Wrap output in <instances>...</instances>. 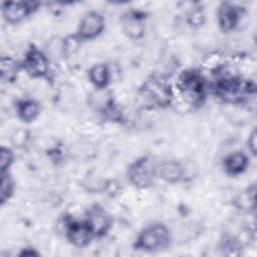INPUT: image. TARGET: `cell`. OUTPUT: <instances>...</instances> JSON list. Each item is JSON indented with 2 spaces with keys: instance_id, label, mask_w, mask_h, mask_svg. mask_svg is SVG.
<instances>
[{
  "instance_id": "obj_19",
  "label": "cell",
  "mask_w": 257,
  "mask_h": 257,
  "mask_svg": "<svg viewBox=\"0 0 257 257\" xmlns=\"http://www.w3.org/2000/svg\"><path fill=\"white\" fill-rule=\"evenodd\" d=\"M14 162V153L11 149L1 147L0 150V171L1 173L8 172V169Z\"/></svg>"
},
{
  "instance_id": "obj_9",
  "label": "cell",
  "mask_w": 257,
  "mask_h": 257,
  "mask_svg": "<svg viewBox=\"0 0 257 257\" xmlns=\"http://www.w3.org/2000/svg\"><path fill=\"white\" fill-rule=\"evenodd\" d=\"M65 230L68 241L79 248L87 246L94 237L93 232L85 220H70L66 223Z\"/></svg>"
},
{
  "instance_id": "obj_4",
  "label": "cell",
  "mask_w": 257,
  "mask_h": 257,
  "mask_svg": "<svg viewBox=\"0 0 257 257\" xmlns=\"http://www.w3.org/2000/svg\"><path fill=\"white\" fill-rule=\"evenodd\" d=\"M180 90L193 101H200L206 94V81L203 75L194 69L185 70L179 76Z\"/></svg>"
},
{
  "instance_id": "obj_1",
  "label": "cell",
  "mask_w": 257,
  "mask_h": 257,
  "mask_svg": "<svg viewBox=\"0 0 257 257\" xmlns=\"http://www.w3.org/2000/svg\"><path fill=\"white\" fill-rule=\"evenodd\" d=\"M170 231L162 223H154L144 228L136 240V248L146 251L165 249L170 243Z\"/></svg>"
},
{
  "instance_id": "obj_22",
  "label": "cell",
  "mask_w": 257,
  "mask_h": 257,
  "mask_svg": "<svg viewBox=\"0 0 257 257\" xmlns=\"http://www.w3.org/2000/svg\"><path fill=\"white\" fill-rule=\"evenodd\" d=\"M28 139V135L26 131L19 130L15 132L12 136V143L16 147H20L26 143V140Z\"/></svg>"
},
{
  "instance_id": "obj_13",
  "label": "cell",
  "mask_w": 257,
  "mask_h": 257,
  "mask_svg": "<svg viewBox=\"0 0 257 257\" xmlns=\"http://www.w3.org/2000/svg\"><path fill=\"white\" fill-rule=\"evenodd\" d=\"M249 165V158L243 152H233L225 157L223 166L225 171L231 176H238L246 171Z\"/></svg>"
},
{
  "instance_id": "obj_23",
  "label": "cell",
  "mask_w": 257,
  "mask_h": 257,
  "mask_svg": "<svg viewBox=\"0 0 257 257\" xmlns=\"http://www.w3.org/2000/svg\"><path fill=\"white\" fill-rule=\"evenodd\" d=\"M256 144H257V134H256V131L253 130V132L251 133L248 139V149L250 150L253 156L256 155V146H257Z\"/></svg>"
},
{
  "instance_id": "obj_6",
  "label": "cell",
  "mask_w": 257,
  "mask_h": 257,
  "mask_svg": "<svg viewBox=\"0 0 257 257\" xmlns=\"http://www.w3.org/2000/svg\"><path fill=\"white\" fill-rule=\"evenodd\" d=\"M105 26V20L98 11L85 13L79 21L76 35L80 40H91L99 36Z\"/></svg>"
},
{
  "instance_id": "obj_20",
  "label": "cell",
  "mask_w": 257,
  "mask_h": 257,
  "mask_svg": "<svg viewBox=\"0 0 257 257\" xmlns=\"http://www.w3.org/2000/svg\"><path fill=\"white\" fill-rule=\"evenodd\" d=\"M187 20H188V23L191 26L198 27V26L203 25V23L205 21V14H204L203 10L200 7H194L188 13Z\"/></svg>"
},
{
  "instance_id": "obj_2",
  "label": "cell",
  "mask_w": 257,
  "mask_h": 257,
  "mask_svg": "<svg viewBox=\"0 0 257 257\" xmlns=\"http://www.w3.org/2000/svg\"><path fill=\"white\" fill-rule=\"evenodd\" d=\"M215 94L226 102H239L249 93V83L240 77L226 75L218 78L213 85Z\"/></svg>"
},
{
  "instance_id": "obj_12",
  "label": "cell",
  "mask_w": 257,
  "mask_h": 257,
  "mask_svg": "<svg viewBox=\"0 0 257 257\" xmlns=\"http://www.w3.org/2000/svg\"><path fill=\"white\" fill-rule=\"evenodd\" d=\"M144 18L145 17L143 15L136 11L126 13V15L122 17L121 22L123 31L128 37L133 39H139L143 37L145 33Z\"/></svg>"
},
{
  "instance_id": "obj_5",
  "label": "cell",
  "mask_w": 257,
  "mask_h": 257,
  "mask_svg": "<svg viewBox=\"0 0 257 257\" xmlns=\"http://www.w3.org/2000/svg\"><path fill=\"white\" fill-rule=\"evenodd\" d=\"M20 66L33 78L45 77L49 72L48 58L38 48H30L26 52Z\"/></svg>"
},
{
  "instance_id": "obj_10",
  "label": "cell",
  "mask_w": 257,
  "mask_h": 257,
  "mask_svg": "<svg viewBox=\"0 0 257 257\" xmlns=\"http://www.w3.org/2000/svg\"><path fill=\"white\" fill-rule=\"evenodd\" d=\"M145 93L149 98L158 105H167L172 98V91L170 86L159 78L148 80L145 84Z\"/></svg>"
},
{
  "instance_id": "obj_21",
  "label": "cell",
  "mask_w": 257,
  "mask_h": 257,
  "mask_svg": "<svg viewBox=\"0 0 257 257\" xmlns=\"http://www.w3.org/2000/svg\"><path fill=\"white\" fill-rule=\"evenodd\" d=\"M79 44H80V39L76 34L73 36H69L64 41V50L68 53L74 52L75 50H77Z\"/></svg>"
},
{
  "instance_id": "obj_7",
  "label": "cell",
  "mask_w": 257,
  "mask_h": 257,
  "mask_svg": "<svg viewBox=\"0 0 257 257\" xmlns=\"http://www.w3.org/2000/svg\"><path fill=\"white\" fill-rule=\"evenodd\" d=\"M39 3L32 1L3 2L1 13L3 19L9 24H17L37 10Z\"/></svg>"
},
{
  "instance_id": "obj_11",
  "label": "cell",
  "mask_w": 257,
  "mask_h": 257,
  "mask_svg": "<svg viewBox=\"0 0 257 257\" xmlns=\"http://www.w3.org/2000/svg\"><path fill=\"white\" fill-rule=\"evenodd\" d=\"M85 221L89 225L94 236L104 235L110 227V217L98 206H94L88 210Z\"/></svg>"
},
{
  "instance_id": "obj_18",
  "label": "cell",
  "mask_w": 257,
  "mask_h": 257,
  "mask_svg": "<svg viewBox=\"0 0 257 257\" xmlns=\"http://www.w3.org/2000/svg\"><path fill=\"white\" fill-rule=\"evenodd\" d=\"M18 65L15 63L11 58L3 56L1 58V64H0V72H1V78L3 80L7 79L10 80L14 77L16 70H18Z\"/></svg>"
},
{
  "instance_id": "obj_14",
  "label": "cell",
  "mask_w": 257,
  "mask_h": 257,
  "mask_svg": "<svg viewBox=\"0 0 257 257\" xmlns=\"http://www.w3.org/2000/svg\"><path fill=\"white\" fill-rule=\"evenodd\" d=\"M184 173L185 171L182 164L175 160L165 161L158 167V174L160 178L172 184L181 181Z\"/></svg>"
},
{
  "instance_id": "obj_16",
  "label": "cell",
  "mask_w": 257,
  "mask_h": 257,
  "mask_svg": "<svg viewBox=\"0 0 257 257\" xmlns=\"http://www.w3.org/2000/svg\"><path fill=\"white\" fill-rule=\"evenodd\" d=\"M90 82L98 89L105 88L110 82V70L106 63L94 64L88 70Z\"/></svg>"
},
{
  "instance_id": "obj_17",
  "label": "cell",
  "mask_w": 257,
  "mask_h": 257,
  "mask_svg": "<svg viewBox=\"0 0 257 257\" xmlns=\"http://www.w3.org/2000/svg\"><path fill=\"white\" fill-rule=\"evenodd\" d=\"M14 181L8 172L1 173V191L0 201L1 205H4L13 195L14 192Z\"/></svg>"
},
{
  "instance_id": "obj_8",
  "label": "cell",
  "mask_w": 257,
  "mask_h": 257,
  "mask_svg": "<svg viewBox=\"0 0 257 257\" xmlns=\"http://www.w3.org/2000/svg\"><path fill=\"white\" fill-rule=\"evenodd\" d=\"M242 18V9L232 2H221L217 9V22L220 29L229 33L235 30Z\"/></svg>"
},
{
  "instance_id": "obj_15",
  "label": "cell",
  "mask_w": 257,
  "mask_h": 257,
  "mask_svg": "<svg viewBox=\"0 0 257 257\" xmlns=\"http://www.w3.org/2000/svg\"><path fill=\"white\" fill-rule=\"evenodd\" d=\"M16 113L22 121L32 122L40 113V104L34 99H21L16 104Z\"/></svg>"
},
{
  "instance_id": "obj_3",
  "label": "cell",
  "mask_w": 257,
  "mask_h": 257,
  "mask_svg": "<svg viewBox=\"0 0 257 257\" xmlns=\"http://www.w3.org/2000/svg\"><path fill=\"white\" fill-rule=\"evenodd\" d=\"M158 168L149 157H142L127 168V178L137 188L147 189L154 184Z\"/></svg>"
}]
</instances>
